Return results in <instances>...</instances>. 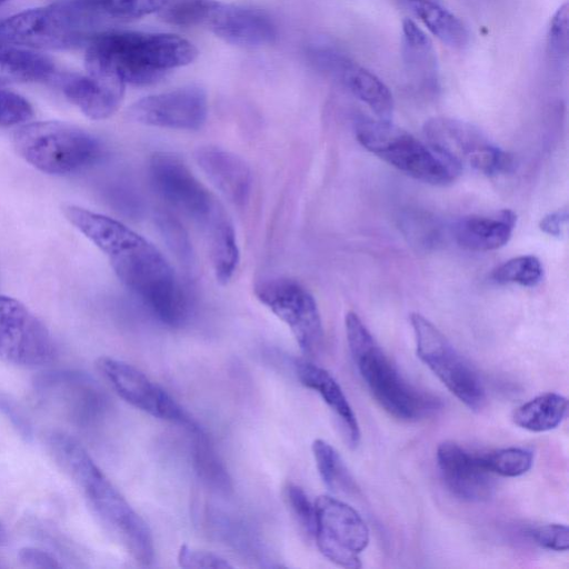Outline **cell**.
<instances>
[{
    "label": "cell",
    "mask_w": 569,
    "mask_h": 569,
    "mask_svg": "<svg viewBox=\"0 0 569 569\" xmlns=\"http://www.w3.org/2000/svg\"><path fill=\"white\" fill-rule=\"evenodd\" d=\"M66 219L109 259L120 281L162 323L180 327L189 302L176 273L149 240L123 223L74 204L63 206Z\"/></svg>",
    "instance_id": "cell-1"
},
{
    "label": "cell",
    "mask_w": 569,
    "mask_h": 569,
    "mask_svg": "<svg viewBox=\"0 0 569 569\" xmlns=\"http://www.w3.org/2000/svg\"><path fill=\"white\" fill-rule=\"evenodd\" d=\"M46 447L59 468L80 489L93 512L114 535L130 556L142 566L154 558V546L147 522L96 465L88 451L70 435L53 430Z\"/></svg>",
    "instance_id": "cell-2"
},
{
    "label": "cell",
    "mask_w": 569,
    "mask_h": 569,
    "mask_svg": "<svg viewBox=\"0 0 569 569\" xmlns=\"http://www.w3.org/2000/svg\"><path fill=\"white\" fill-rule=\"evenodd\" d=\"M197 56V48L176 34L107 30L87 46L84 66L92 76L148 86Z\"/></svg>",
    "instance_id": "cell-3"
},
{
    "label": "cell",
    "mask_w": 569,
    "mask_h": 569,
    "mask_svg": "<svg viewBox=\"0 0 569 569\" xmlns=\"http://www.w3.org/2000/svg\"><path fill=\"white\" fill-rule=\"evenodd\" d=\"M345 327L358 372L385 411L402 421H418L440 409L437 397L417 389L399 373L356 312L346 315Z\"/></svg>",
    "instance_id": "cell-4"
},
{
    "label": "cell",
    "mask_w": 569,
    "mask_h": 569,
    "mask_svg": "<svg viewBox=\"0 0 569 569\" xmlns=\"http://www.w3.org/2000/svg\"><path fill=\"white\" fill-rule=\"evenodd\" d=\"M107 20L68 0L27 9L0 21V41L27 49L68 50L88 46Z\"/></svg>",
    "instance_id": "cell-5"
},
{
    "label": "cell",
    "mask_w": 569,
    "mask_h": 569,
    "mask_svg": "<svg viewBox=\"0 0 569 569\" xmlns=\"http://www.w3.org/2000/svg\"><path fill=\"white\" fill-rule=\"evenodd\" d=\"M13 146L28 163L56 176L81 171L94 163L102 152L94 136L56 120L20 124L13 132Z\"/></svg>",
    "instance_id": "cell-6"
},
{
    "label": "cell",
    "mask_w": 569,
    "mask_h": 569,
    "mask_svg": "<svg viewBox=\"0 0 569 569\" xmlns=\"http://www.w3.org/2000/svg\"><path fill=\"white\" fill-rule=\"evenodd\" d=\"M356 137L369 152L422 182L447 184L461 171L428 143L388 120H359Z\"/></svg>",
    "instance_id": "cell-7"
},
{
    "label": "cell",
    "mask_w": 569,
    "mask_h": 569,
    "mask_svg": "<svg viewBox=\"0 0 569 569\" xmlns=\"http://www.w3.org/2000/svg\"><path fill=\"white\" fill-rule=\"evenodd\" d=\"M419 359L470 410L479 411L486 403V389L471 365L457 351L446 336L418 312L410 315Z\"/></svg>",
    "instance_id": "cell-8"
},
{
    "label": "cell",
    "mask_w": 569,
    "mask_h": 569,
    "mask_svg": "<svg viewBox=\"0 0 569 569\" xmlns=\"http://www.w3.org/2000/svg\"><path fill=\"white\" fill-rule=\"evenodd\" d=\"M32 390L46 409L77 427L94 426L108 409L102 388L82 371L56 369L41 372L33 378Z\"/></svg>",
    "instance_id": "cell-9"
},
{
    "label": "cell",
    "mask_w": 569,
    "mask_h": 569,
    "mask_svg": "<svg viewBox=\"0 0 569 569\" xmlns=\"http://www.w3.org/2000/svg\"><path fill=\"white\" fill-rule=\"evenodd\" d=\"M427 143L460 170L473 169L487 176L508 172L512 157L493 144L477 127L453 118L436 117L423 126Z\"/></svg>",
    "instance_id": "cell-10"
},
{
    "label": "cell",
    "mask_w": 569,
    "mask_h": 569,
    "mask_svg": "<svg viewBox=\"0 0 569 569\" xmlns=\"http://www.w3.org/2000/svg\"><path fill=\"white\" fill-rule=\"evenodd\" d=\"M254 295L291 331L301 351L316 355L323 341L321 317L312 295L297 280L268 277L256 282Z\"/></svg>",
    "instance_id": "cell-11"
},
{
    "label": "cell",
    "mask_w": 569,
    "mask_h": 569,
    "mask_svg": "<svg viewBox=\"0 0 569 569\" xmlns=\"http://www.w3.org/2000/svg\"><path fill=\"white\" fill-rule=\"evenodd\" d=\"M313 503V538L320 552L337 566L361 568L359 555L370 539L362 517L348 503L328 495L319 496Z\"/></svg>",
    "instance_id": "cell-12"
},
{
    "label": "cell",
    "mask_w": 569,
    "mask_h": 569,
    "mask_svg": "<svg viewBox=\"0 0 569 569\" xmlns=\"http://www.w3.org/2000/svg\"><path fill=\"white\" fill-rule=\"evenodd\" d=\"M57 358L54 340L19 300L0 293V359L21 368H39Z\"/></svg>",
    "instance_id": "cell-13"
},
{
    "label": "cell",
    "mask_w": 569,
    "mask_h": 569,
    "mask_svg": "<svg viewBox=\"0 0 569 569\" xmlns=\"http://www.w3.org/2000/svg\"><path fill=\"white\" fill-rule=\"evenodd\" d=\"M96 365L114 392L130 406L153 418L183 425L192 432L199 430L183 408L138 368L110 357H100Z\"/></svg>",
    "instance_id": "cell-14"
},
{
    "label": "cell",
    "mask_w": 569,
    "mask_h": 569,
    "mask_svg": "<svg viewBox=\"0 0 569 569\" xmlns=\"http://www.w3.org/2000/svg\"><path fill=\"white\" fill-rule=\"evenodd\" d=\"M148 171L156 192L199 223L218 202L186 163L172 153H154L149 161Z\"/></svg>",
    "instance_id": "cell-15"
},
{
    "label": "cell",
    "mask_w": 569,
    "mask_h": 569,
    "mask_svg": "<svg viewBox=\"0 0 569 569\" xmlns=\"http://www.w3.org/2000/svg\"><path fill=\"white\" fill-rule=\"evenodd\" d=\"M207 114V94L198 87H184L144 97L131 104L127 112L133 122L183 130L201 128Z\"/></svg>",
    "instance_id": "cell-16"
},
{
    "label": "cell",
    "mask_w": 569,
    "mask_h": 569,
    "mask_svg": "<svg viewBox=\"0 0 569 569\" xmlns=\"http://www.w3.org/2000/svg\"><path fill=\"white\" fill-rule=\"evenodd\" d=\"M309 59L316 68L333 77L380 120L392 116L393 99L389 88L373 72L330 48H311Z\"/></svg>",
    "instance_id": "cell-17"
},
{
    "label": "cell",
    "mask_w": 569,
    "mask_h": 569,
    "mask_svg": "<svg viewBox=\"0 0 569 569\" xmlns=\"http://www.w3.org/2000/svg\"><path fill=\"white\" fill-rule=\"evenodd\" d=\"M437 465L448 490L469 502L488 500L495 489L490 472L480 456L471 455L458 443L445 441L437 448Z\"/></svg>",
    "instance_id": "cell-18"
},
{
    "label": "cell",
    "mask_w": 569,
    "mask_h": 569,
    "mask_svg": "<svg viewBox=\"0 0 569 569\" xmlns=\"http://www.w3.org/2000/svg\"><path fill=\"white\" fill-rule=\"evenodd\" d=\"M63 96L93 120L112 116L120 107L126 84L117 79L79 72H64L52 78Z\"/></svg>",
    "instance_id": "cell-19"
},
{
    "label": "cell",
    "mask_w": 569,
    "mask_h": 569,
    "mask_svg": "<svg viewBox=\"0 0 569 569\" xmlns=\"http://www.w3.org/2000/svg\"><path fill=\"white\" fill-rule=\"evenodd\" d=\"M206 26L226 42L246 48L270 44L277 37L276 24L263 11L221 2Z\"/></svg>",
    "instance_id": "cell-20"
},
{
    "label": "cell",
    "mask_w": 569,
    "mask_h": 569,
    "mask_svg": "<svg viewBox=\"0 0 569 569\" xmlns=\"http://www.w3.org/2000/svg\"><path fill=\"white\" fill-rule=\"evenodd\" d=\"M196 161L214 188L232 204L243 206L250 198L252 174L247 162L219 147L198 148Z\"/></svg>",
    "instance_id": "cell-21"
},
{
    "label": "cell",
    "mask_w": 569,
    "mask_h": 569,
    "mask_svg": "<svg viewBox=\"0 0 569 569\" xmlns=\"http://www.w3.org/2000/svg\"><path fill=\"white\" fill-rule=\"evenodd\" d=\"M517 216L509 209L490 216H467L459 219L452 233L459 247L485 252L503 247L511 238Z\"/></svg>",
    "instance_id": "cell-22"
},
{
    "label": "cell",
    "mask_w": 569,
    "mask_h": 569,
    "mask_svg": "<svg viewBox=\"0 0 569 569\" xmlns=\"http://www.w3.org/2000/svg\"><path fill=\"white\" fill-rule=\"evenodd\" d=\"M401 52L408 81L423 91L438 89L439 70L430 38L410 19L402 22Z\"/></svg>",
    "instance_id": "cell-23"
},
{
    "label": "cell",
    "mask_w": 569,
    "mask_h": 569,
    "mask_svg": "<svg viewBox=\"0 0 569 569\" xmlns=\"http://www.w3.org/2000/svg\"><path fill=\"white\" fill-rule=\"evenodd\" d=\"M300 382L315 390L338 418L346 439L351 447L360 440V429L356 415L337 380L323 368L306 360L295 363Z\"/></svg>",
    "instance_id": "cell-24"
},
{
    "label": "cell",
    "mask_w": 569,
    "mask_h": 569,
    "mask_svg": "<svg viewBox=\"0 0 569 569\" xmlns=\"http://www.w3.org/2000/svg\"><path fill=\"white\" fill-rule=\"evenodd\" d=\"M216 279L227 283L239 263V248L233 224L220 202L200 222Z\"/></svg>",
    "instance_id": "cell-25"
},
{
    "label": "cell",
    "mask_w": 569,
    "mask_h": 569,
    "mask_svg": "<svg viewBox=\"0 0 569 569\" xmlns=\"http://www.w3.org/2000/svg\"><path fill=\"white\" fill-rule=\"evenodd\" d=\"M568 411V400L557 392H546L519 406L513 422L526 430L543 432L557 428Z\"/></svg>",
    "instance_id": "cell-26"
},
{
    "label": "cell",
    "mask_w": 569,
    "mask_h": 569,
    "mask_svg": "<svg viewBox=\"0 0 569 569\" xmlns=\"http://www.w3.org/2000/svg\"><path fill=\"white\" fill-rule=\"evenodd\" d=\"M407 6L441 42L453 49H463L469 42L465 24L446 9L441 0L409 2Z\"/></svg>",
    "instance_id": "cell-27"
},
{
    "label": "cell",
    "mask_w": 569,
    "mask_h": 569,
    "mask_svg": "<svg viewBox=\"0 0 569 569\" xmlns=\"http://www.w3.org/2000/svg\"><path fill=\"white\" fill-rule=\"evenodd\" d=\"M311 449L323 483L335 493L356 495L357 485L339 452L323 439H316Z\"/></svg>",
    "instance_id": "cell-28"
},
{
    "label": "cell",
    "mask_w": 569,
    "mask_h": 569,
    "mask_svg": "<svg viewBox=\"0 0 569 569\" xmlns=\"http://www.w3.org/2000/svg\"><path fill=\"white\" fill-rule=\"evenodd\" d=\"M100 16L109 23L158 12L168 0H68Z\"/></svg>",
    "instance_id": "cell-29"
},
{
    "label": "cell",
    "mask_w": 569,
    "mask_h": 569,
    "mask_svg": "<svg viewBox=\"0 0 569 569\" xmlns=\"http://www.w3.org/2000/svg\"><path fill=\"white\" fill-rule=\"evenodd\" d=\"M218 4L217 0H168L158 16L178 27L206 24Z\"/></svg>",
    "instance_id": "cell-30"
},
{
    "label": "cell",
    "mask_w": 569,
    "mask_h": 569,
    "mask_svg": "<svg viewBox=\"0 0 569 569\" xmlns=\"http://www.w3.org/2000/svg\"><path fill=\"white\" fill-rule=\"evenodd\" d=\"M542 277V264L532 254L511 258L497 267L491 273V278L497 283H518L523 287L537 286Z\"/></svg>",
    "instance_id": "cell-31"
},
{
    "label": "cell",
    "mask_w": 569,
    "mask_h": 569,
    "mask_svg": "<svg viewBox=\"0 0 569 569\" xmlns=\"http://www.w3.org/2000/svg\"><path fill=\"white\" fill-rule=\"evenodd\" d=\"M485 467L492 473L503 477H518L532 466L533 453L521 447H508L480 456Z\"/></svg>",
    "instance_id": "cell-32"
},
{
    "label": "cell",
    "mask_w": 569,
    "mask_h": 569,
    "mask_svg": "<svg viewBox=\"0 0 569 569\" xmlns=\"http://www.w3.org/2000/svg\"><path fill=\"white\" fill-rule=\"evenodd\" d=\"M287 505L301 530L313 537L315 530V503L306 491L295 483H288L284 489Z\"/></svg>",
    "instance_id": "cell-33"
},
{
    "label": "cell",
    "mask_w": 569,
    "mask_h": 569,
    "mask_svg": "<svg viewBox=\"0 0 569 569\" xmlns=\"http://www.w3.org/2000/svg\"><path fill=\"white\" fill-rule=\"evenodd\" d=\"M33 116L30 102L19 93L0 87V126H20Z\"/></svg>",
    "instance_id": "cell-34"
},
{
    "label": "cell",
    "mask_w": 569,
    "mask_h": 569,
    "mask_svg": "<svg viewBox=\"0 0 569 569\" xmlns=\"http://www.w3.org/2000/svg\"><path fill=\"white\" fill-rule=\"evenodd\" d=\"M196 465L200 476L211 483L226 489L228 487V477L224 469L217 460L212 450L208 447L201 430L197 432L196 445Z\"/></svg>",
    "instance_id": "cell-35"
},
{
    "label": "cell",
    "mask_w": 569,
    "mask_h": 569,
    "mask_svg": "<svg viewBox=\"0 0 569 569\" xmlns=\"http://www.w3.org/2000/svg\"><path fill=\"white\" fill-rule=\"evenodd\" d=\"M568 3L553 14L548 30V50L553 62L561 63L568 57Z\"/></svg>",
    "instance_id": "cell-36"
},
{
    "label": "cell",
    "mask_w": 569,
    "mask_h": 569,
    "mask_svg": "<svg viewBox=\"0 0 569 569\" xmlns=\"http://www.w3.org/2000/svg\"><path fill=\"white\" fill-rule=\"evenodd\" d=\"M177 560L180 567L187 569L232 568V565L229 563L224 558L209 551L193 549L187 545H182L180 547Z\"/></svg>",
    "instance_id": "cell-37"
},
{
    "label": "cell",
    "mask_w": 569,
    "mask_h": 569,
    "mask_svg": "<svg viewBox=\"0 0 569 569\" xmlns=\"http://www.w3.org/2000/svg\"><path fill=\"white\" fill-rule=\"evenodd\" d=\"M0 412L9 420L24 441H32L33 427L30 419L16 399L3 391H0Z\"/></svg>",
    "instance_id": "cell-38"
},
{
    "label": "cell",
    "mask_w": 569,
    "mask_h": 569,
    "mask_svg": "<svg viewBox=\"0 0 569 569\" xmlns=\"http://www.w3.org/2000/svg\"><path fill=\"white\" fill-rule=\"evenodd\" d=\"M530 536L542 548L566 551L569 548V529L566 525L549 523L533 528Z\"/></svg>",
    "instance_id": "cell-39"
},
{
    "label": "cell",
    "mask_w": 569,
    "mask_h": 569,
    "mask_svg": "<svg viewBox=\"0 0 569 569\" xmlns=\"http://www.w3.org/2000/svg\"><path fill=\"white\" fill-rule=\"evenodd\" d=\"M403 229L407 237L420 246L433 244L439 238L437 223L425 216L406 218Z\"/></svg>",
    "instance_id": "cell-40"
},
{
    "label": "cell",
    "mask_w": 569,
    "mask_h": 569,
    "mask_svg": "<svg viewBox=\"0 0 569 569\" xmlns=\"http://www.w3.org/2000/svg\"><path fill=\"white\" fill-rule=\"evenodd\" d=\"M18 560L22 566L33 569H56L62 567V563L54 555L36 547L21 548L18 551Z\"/></svg>",
    "instance_id": "cell-41"
},
{
    "label": "cell",
    "mask_w": 569,
    "mask_h": 569,
    "mask_svg": "<svg viewBox=\"0 0 569 569\" xmlns=\"http://www.w3.org/2000/svg\"><path fill=\"white\" fill-rule=\"evenodd\" d=\"M159 218L160 227L168 238L170 246H172L181 257L189 256V243L181 227L168 216H161Z\"/></svg>",
    "instance_id": "cell-42"
},
{
    "label": "cell",
    "mask_w": 569,
    "mask_h": 569,
    "mask_svg": "<svg viewBox=\"0 0 569 569\" xmlns=\"http://www.w3.org/2000/svg\"><path fill=\"white\" fill-rule=\"evenodd\" d=\"M567 221L568 210L562 208L545 216L539 222V228L542 232L559 238L563 233Z\"/></svg>",
    "instance_id": "cell-43"
},
{
    "label": "cell",
    "mask_w": 569,
    "mask_h": 569,
    "mask_svg": "<svg viewBox=\"0 0 569 569\" xmlns=\"http://www.w3.org/2000/svg\"><path fill=\"white\" fill-rule=\"evenodd\" d=\"M8 542V532L3 525L0 522V546H3Z\"/></svg>",
    "instance_id": "cell-44"
},
{
    "label": "cell",
    "mask_w": 569,
    "mask_h": 569,
    "mask_svg": "<svg viewBox=\"0 0 569 569\" xmlns=\"http://www.w3.org/2000/svg\"><path fill=\"white\" fill-rule=\"evenodd\" d=\"M406 3H409V2H417V1H428V0H403Z\"/></svg>",
    "instance_id": "cell-45"
},
{
    "label": "cell",
    "mask_w": 569,
    "mask_h": 569,
    "mask_svg": "<svg viewBox=\"0 0 569 569\" xmlns=\"http://www.w3.org/2000/svg\"><path fill=\"white\" fill-rule=\"evenodd\" d=\"M7 0H0V4H2L3 2H6Z\"/></svg>",
    "instance_id": "cell-46"
}]
</instances>
